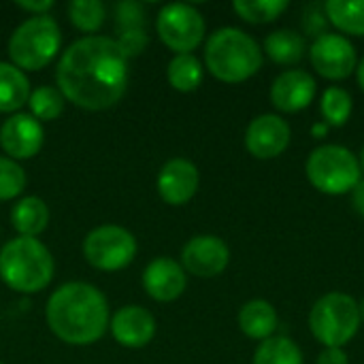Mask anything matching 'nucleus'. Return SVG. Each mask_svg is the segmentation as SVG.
Listing matches in <instances>:
<instances>
[{
	"instance_id": "nucleus-28",
	"label": "nucleus",
	"mask_w": 364,
	"mask_h": 364,
	"mask_svg": "<svg viewBox=\"0 0 364 364\" xmlns=\"http://www.w3.org/2000/svg\"><path fill=\"white\" fill-rule=\"evenodd\" d=\"M232 6L250 23H269L288 9V0H235Z\"/></svg>"
},
{
	"instance_id": "nucleus-30",
	"label": "nucleus",
	"mask_w": 364,
	"mask_h": 364,
	"mask_svg": "<svg viewBox=\"0 0 364 364\" xmlns=\"http://www.w3.org/2000/svg\"><path fill=\"white\" fill-rule=\"evenodd\" d=\"M117 45L119 49L124 51L126 58H132V55H141L147 47V30L145 26L143 28H124V30H117Z\"/></svg>"
},
{
	"instance_id": "nucleus-20",
	"label": "nucleus",
	"mask_w": 364,
	"mask_h": 364,
	"mask_svg": "<svg viewBox=\"0 0 364 364\" xmlns=\"http://www.w3.org/2000/svg\"><path fill=\"white\" fill-rule=\"evenodd\" d=\"M30 98V81L21 68L0 62V113H19Z\"/></svg>"
},
{
	"instance_id": "nucleus-32",
	"label": "nucleus",
	"mask_w": 364,
	"mask_h": 364,
	"mask_svg": "<svg viewBox=\"0 0 364 364\" xmlns=\"http://www.w3.org/2000/svg\"><path fill=\"white\" fill-rule=\"evenodd\" d=\"M326 13H324V4H307L305 6V15H303V28L309 36L320 38L322 34H326Z\"/></svg>"
},
{
	"instance_id": "nucleus-15",
	"label": "nucleus",
	"mask_w": 364,
	"mask_h": 364,
	"mask_svg": "<svg viewBox=\"0 0 364 364\" xmlns=\"http://www.w3.org/2000/svg\"><path fill=\"white\" fill-rule=\"evenodd\" d=\"M111 335L113 339L130 350L145 348L156 337V318L149 309L139 305H126L122 307L111 320Z\"/></svg>"
},
{
	"instance_id": "nucleus-27",
	"label": "nucleus",
	"mask_w": 364,
	"mask_h": 364,
	"mask_svg": "<svg viewBox=\"0 0 364 364\" xmlns=\"http://www.w3.org/2000/svg\"><path fill=\"white\" fill-rule=\"evenodd\" d=\"M68 17L77 30L90 32V36H94V32H98L107 19V9L98 0H73L68 4Z\"/></svg>"
},
{
	"instance_id": "nucleus-18",
	"label": "nucleus",
	"mask_w": 364,
	"mask_h": 364,
	"mask_svg": "<svg viewBox=\"0 0 364 364\" xmlns=\"http://www.w3.org/2000/svg\"><path fill=\"white\" fill-rule=\"evenodd\" d=\"M239 328L243 335L256 341L271 339L277 328V311L269 301L256 299L241 307L239 311Z\"/></svg>"
},
{
	"instance_id": "nucleus-26",
	"label": "nucleus",
	"mask_w": 364,
	"mask_h": 364,
	"mask_svg": "<svg viewBox=\"0 0 364 364\" xmlns=\"http://www.w3.org/2000/svg\"><path fill=\"white\" fill-rule=\"evenodd\" d=\"M320 111L324 117L326 126H346L350 115H352V96L348 90L333 85L322 94V102H320Z\"/></svg>"
},
{
	"instance_id": "nucleus-21",
	"label": "nucleus",
	"mask_w": 364,
	"mask_h": 364,
	"mask_svg": "<svg viewBox=\"0 0 364 364\" xmlns=\"http://www.w3.org/2000/svg\"><path fill=\"white\" fill-rule=\"evenodd\" d=\"M264 51L273 62L290 66V64H296L303 60V55L307 51V43H305L303 34H299L296 30L282 28V30L271 32L264 38Z\"/></svg>"
},
{
	"instance_id": "nucleus-5",
	"label": "nucleus",
	"mask_w": 364,
	"mask_h": 364,
	"mask_svg": "<svg viewBox=\"0 0 364 364\" xmlns=\"http://www.w3.org/2000/svg\"><path fill=\"white\" fill-rule=\"evenodd\" d=\"M62 47V30L51 15H32L9 38V58L21 70H43Z\"/></svg>"
},
{
	"instance_id": "nucleus-31",
	"label": "nucleus",
	"mask_w": 364,
	"mask_h": 364,
	"mask_svg": "<svg viewBox=\"0 0 364 364\" xmlns=\"http://www.w3.org/2000/svg\"><path fill=\"white\" fill-rule=\"evenodd\" d=\"M143 26H145V6L141 2L115 4V30L143 28Z\"/></svg>"
},
{
	"instance_id": "nucleus-3",
	"label": "nucleus",
	"mask_w": 364,
	"mask_h": 364,
	"mask_svg": "<svg viewBox=\"0 0 364 364\" xmlns=\"http://www.w3.org/2000/svg\"><path fill=\"white\" fill-rule=\"evenodd\" d=\"M205 64L209 73L224 83H243L262 66L260 45L239 28L215 30L205 45Z\"/></svg>"
},
{
	"instance_id": "nucleus-24",
	"label": "nucleus",
	"mask_w": 364,
	"mask_h": 364,
	"mask_svg": "<svg viewBox=\"0 0 364 364\" xmlns=\"http://www.w3.org/2000/svg\"><path fill=\"white\" fill-rule=\"evenodd\" d=\"M254 364H303V354L299 346L288 337H271L260 341Z\"/></svg>"
},
{
	"instance_id": "nucleus-40",
	"label": "nucleus",
	"mask_w": 364,
	"mask_h": 364,
	"mask_svg": "<svg viewBox=\"0 0 364 364\" xmlns=\"http://www.w3.org/2000/svg\"><path fill=\"white\" fill-rule=\"evenodd\" d=\"M0 364H2V363H0Z\"/></svg>"
},
{
	"instance_id": "nucleus-8",
	"label": "nucleus",
	"mask_w": 364,
	"mask_h": 364,
	"mask_svg": "<svg viewBox=\"0 0 364 364\" xmlns=\"http://www.w3.org/2000/svg\"><path fill=\"white\" fill-rule=\"evenodd\" d=\"M136 239L130 230L105 224L94 228L83 241V256L85 260L98 271H122L126 269L136 256Z\"/></svg>"
},
{
	"instance_id": "nucleus-7",
	"label": "nucleus",
	"mask_w": 364,
	"mask_h": 364,
	"mask_svg": "<svg viewBox=\"0 0 364 364\" xmlns=\"http://www.w3.org/2000/svg\"><path fill=\"white\" fill-rule=\"evenodd\" d=\"M360 328L358 303L343 292L324 294L309 314L311 335L326 348H343Z\"/></svg>"
},
{
	"instance_id": "nucleus-19",
	"label": "nucleus",
	"mask_w": 364,
	"mask_h": 364,
	"mask_svg": "<svg viewBox=\"0 0 364 364\" xmlns=\"http://www.w3.org/2000/svg\"><path fill=\"white\" fill-rule=\"evenodd\" d=\"M11 224L19 232V237H32L36 239L41 232H45L49 224V207L38 196H26L17 200L11 209Z\"/></svg>"
},
{
	"instance_id": "nucleus-35",
	"label": "nucleus",
	"mask_w": 364,
	"mask_h": 364,
	"mask_svg": "<svg viewBox=\"0 0 364 364\" xmlns=\"http://www.w3.org/2000/svg\"><path fill=\"white\" fill-rule=\"evenodd\" d=\"M352 205L360 215H364V179H360L358 186L352 190Z\"/></svg>"
},
{
	"instance_id": "nucleus-37",
	"label": "nucleus",
	"mask_w": 364,
	"mask_h": 364,
	"mask_svg": "<svg viewBox=\"0 0 364 364\" xmlns=\"http://www.w3.org/2000/svg\"><path fill=\"white\" fill-rule=\"evenodd\" d=\"M326 124H318V126H314V134H320V136H324L326 134Z\"/></svg>"
},
{
	"instance_id": "nucleus-12",
	"label": "nucleus",
	"mask_w": 364,
	"mask_h": 364,
	"mask_svg": "<svg viewBox=\"0 0 364 364\" xmlns=\"http://www.w3.org/2000/svg\"><path fill=\"white\" fill-rule=\"evenodd\" d=\"M45 141V130L30 113H13L0 126V147L11 160L34 158Z\"/></svg>"
},
{
	"instance_id": "nucleus-17",
	"label": "nucleus",
	"mask_w": 364,
	"mask_h": 364,
	"mask_svg": "<svg viewBox=\"0 0 364 364\" xmlns=\"http://www.w3.org/2000/svg\"><path fill=\"white\" fill-rule=\"evenodd\" d=\"M316 79L301 68L282 73L271 85V102L284 113H296L307 109L316 98Z\"/></svg>"
},
{
	"instance_id": "nucleus-25",
	"label": "nucleus",
	"mask_w": 364,
	"mask_h": 364,
	"mask_svg": "<svg viewBox=\"0 0 364 364\" xmlns=\"http://www.w3.org/2000/svg\"><path fill=\"white\" fill-rule=\"evenodd\" d=\"M64 102H66V98L53 85H41L34 92H30V98H28L30 115L38 122L58 119L64 111Z\"/></svg>"
},
{
	"instance_id": "nucleus-29",
	"label": "nucleus",
	"mask_w": 364,
	"mask_h": 364,
	"mask_svg": "<svg viewBox=\"0 0 364 364\" xmlns=\"http://www.w3.org/2000/svg\"><path fill=\"white\" fill-rule=\"evenodd\" d=\"M26 181V171L19 166V162L0 156V200L17 198L23 192Z\"/></svg>"
},
{
	"instance_id": "nucleus-16",
	"label": "nucleus",
	"mask_w": 364,
	"mask_h": 364,
	"mask_svg": "<svg viewBox=\"0 0 364 364\" xmlns=\"http://www.w3.org/2000/svg\"><path fill=\"white\" fill-rule=\"evenodd\" d=\"M188 286V275L183 267L166 256L151 260L143 271V288L149 299L158 303H171L183 294Z\"/></svg>"
},
{
	"instance_id": "nucleus-34",
	"label": "nucleus",
	"mask_w": 364,
	"mask_h": 364,
	"mask_svg": "<svg viewBox=\"0 0 364 364\" xmlns=\"http://www.w3.org/2000/svg\"><path fill=\"white\" fill-rule=\"evenodd\" d=\"M15 4H17V9H23L32 15H47V11L53 9V0H41V2L26 0V2H15Z\"/></svg>"
},
{
	"instance_id": "nucleus-14",
	"label": "nucleus",
	"mask_w": 364,
	"mask_h": 364,
	"mask_svg": "<svg viewBox=\"0 0 364 364\" xmlns=\"http://www.w3.org/2000/svg\"><path fill=\"white\" fill-rule=\"evenodd\" d=\"M200 183V175L194 162L186 160V158H173L168 160L156 179L158 186V194L164 203L179 207L186 205L188 200L194 198L196 190Z\"/></svg>"
},
{
	"instance_id": "nucleus-11",
	"label": "nucleus",
	"mask_w": 364,
	"mask_h": 364,
	"mask_svg": "<svg viewBox=\"0 0 364 364\" xmlns=\"http://www.w3.org/2000/svg\"><path fill=\"white\" fill-rule=\"evenodd\" d=\"M228 262L230 250L215 235H196L181 250L183 271L196 277H215L226 271Z\"/></svg>"
},
{
	"instance_id": "nucleus-38",
	"label": "nucleus",
	"mask_w": 364,
	"mask_h": 364,
	"mask_svg": "<svg viewBox=\"0 0 364 364\" xmlns=\"http://www.w3.org/2000/svg\"><path fill=\"white\" fill-rule=\"evenodd\" d=\"M358 311H360V322H364V299H363V303L358 305Z\"/></svg>"
},
{
	"instance_id": "nucleus-10",
	"label": "nucleus",
	"mask_w": 364,
	"mask_h": 364,
	"mask_svg": "<svg viewBox=\"0 0 364 364\" xmlns=\"http://www.w3.org/2000/svg\"><path fill=\"white\" fill-rule=\"evenodd\" d=\"M309 58L318 75L333 81L348 79L358 66L356 47L350 43L348 36L333 32H326L314 41V45L309 47Z\"/></svg>"
},
{
	"instance_id": "nucleus-22",
	"label": "nucleus",
	"mask_w": 364,
	"mask_h": 364,
	"mask_svg": "<svg viewBox=\"0 0 364 364\" xmlns=\"http://www.w3.org/2000/svg\"><path fill=\"white\" fill-rule=\"evenodd\" d=\"M328 23L350 36H364V0H326Z\"/></svg>"
},
{
	"instance_id": "nucleus-33",
	"label": "nucleus",
	"mask_w": 364,
	"mask_h": 364,
	"mask_svg": "<svg viewBox=\"0 0 364 364\" xmlns=\"http://www.w3.org/2000/svg\"><path fill=\"white\" fill-rule=\"evenodd\" d=\"M318 364H348V354L343 348H326L318 356Z\"/></svg>"
},
{
	"instance_id": "nucleus-36",
	"label": "nucleus",
	"mask_w": 364,
	"mask_h": 364,
	"mask_svg": "<svg viewBox=\"0 0 364 364\" xmlns=\"http://www.w3.org/2000/svg\"><path fill=\"white\" fill-rule=\"evenodd\" d=\"M356 77H358V85H360V90L364 92V58L358 62V66H356Z\"/></svg>"
},
{
	"instance_id": "nucleus-4",
	"label": "nucleus",
	"mask_w": 364,
	"mask_h": 364,
	"mask_svg": "<svg viewBox=\"0 0 364 364\" xmlns=\"http://www.w3.org/2000/svg\"><path fill=\"white\" fill-rule=\"evenodd\" d=\"M53 256L45 243L17 237L0 250V279L19 294H36L53 279Z\"/></svg>"
},
{
	"instance_id": "nucleus-39",
	"label": "nucleus",
	"mask_w": 364,
	"mask_h": 364,
	"mask_svg": "<svg viewBox=\"0 0 364 364\" xmlns=\"http://www.w3.org/2000/svg\"><path fill=\"white\" fill-rule=\"evenodd\" d=\"M358 162H360V168L364 171V147H363V154H360V160H358Z\"/></svg>"
},
{
	"instance_id": "nucleus-6",
	"label": "nucleus",
	"mask_w": 364,
	"mask_h": 364,
	"mask_svg": "<svg viewBox=\"0 0 364 364\" xmlns=\"http://www.w3.org/2000/svg\"><path fill=\"white\" fill-rule=\"evenodd\" d=\"M309 183L322 194L341 196L352 192L363 179L358 158L343 145L316 147L305 164Z\"/></svg>"
},
{
	"instance_id": "nucleus-2",
	"label": "nucleus",
	"mask_w": 364,
	"mask_h": 364,
	"mask_svg": "<svg viewBox=\"0 0 364 364\" xmlns=\"http://www.w3.org/2000/svg\"><path fill=\"white\" fill-rule=\"evenodd\" d=\"M49 331L68 346H92L107 333L109 303L85 282H70L53 290L45 307Z\"/></svg>"
},
{
	"instance_id": "nucleus-9",
	"label": "nucleus",
	"mask_w": 364,
	"mask_h": 364,
	"mask_svg": "<svg viewBox=\"0 0 364 364\" xmlns=\"http://www.w3.org/2000/svg\"><path fill=\"white\" fill-rule=\"evenodd\" d=\"M156 30L160 41L179 55L192 53L203 43L207 23L196 6L186 2H171L160 9Z\"/></svg>"
},
{
	"instance_id": "nucleus-13",
	"label": "nucleus",
	"mask_w": 364,
	"mask_h": 364,
	"mask_svg": "<svg viewBox=\"0 0 364 364\" xmlns=\"http://www.w3.org/2000/svg\"><path fill=\"white\" fill-rule=\"evenodd\" d=\"M290 145V126L286 119L273 113L258 115L245 130V147L254 158L271 160L286 151Z\"/></svg>"
},
{
	"instance_id": "nucleus-1",
	"label": "nucleus",
	"mask_w": 364,
	"mask_h": 364,
	"mask_svg": "<svg viewBox=\"0 0 364 364\" xmlns=\"http://www.w3.org/2000/svg\"><path fill=\"white\" fill-rule=\"evenodd\" d=\"M128 77V58L117 41L98 34L75 41L55 68L62 96L85 111L115 107L126 94Z\"/></svg>"
},
{
	"instance_id": "nucleus-23",
	"label": "nucleus",
	"mask_w": 364,
	"mask_h": 364,
	"mask_svg": "<svg viewBox=\"0 0 364 364\" xmlns=\"http://www.w3.org/2000/svg\"><path fill=\"white\" fill-rule=\"evenodd\" d=\"M166 79L177 92H194L203 83V64L194 53H179L168 62Z\"/></svg>"
}]
</instances>
